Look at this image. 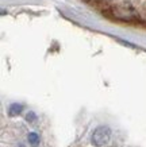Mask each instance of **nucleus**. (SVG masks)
<instances>
[{
    "instance_id": "39448f33",
    "label": "nucleus",
    "mask_w": 146,
    "mask_h": 147,
    "mask_svg": "<svg viewBox=\"0 0 146 147\" xmlns=\"http://www.w3.org/2000/svg\"><path fill=\"white\" fill-rule=\"evenodd\" d=\"M26 120L30 121V123H34V121L37 120L35 113H34V112H29V113H27V116H26Z\"/></svg>"
},
{
    "instance_id": "f03ea898",
    "label": "nucleus",
    "mask_w": 146,
    "mask_h": 147,
    "mask_svg": "<svg viewBox=\"0 0 146 147\" xmlns=\"http://www.w3.org/2000/svg\"><path fill=\"white\" fill-rule=\"evenodd\" d=\"M112 15L118 19H122V20H133L137 18V13L130 4H119L114 7Z\"/></svg>"
},
{
    "instance_id": "f257e3e1",
    "label": "nucleus",
    "mask_w": 146,
    "mask_h": 147,
    "mask_svg": "<svg viewBox=\"0 0 146 147\" xmlns=\"http://www.w3.org/2000/svg\"><path fill=\"white\" fill-rule=\"evenodd\" d=\"M111 138V129L107 127V125H100L97 127L92 134V138H91V142L95 147H103L104 144L110 142Z\"/></svg>"
},
{
    "instance_id": "20e7f679",
    "label": "nucleus",
    "mask_w": 146,
    "mask_h": 147,
    "mask_svg": "<svg viewBox=\"0 0 146 147\" xmlns=\"http://www.w3.org/2000/svg\"><path fill=\"white\" fill-rule=\"evenodd\" d=\"M27 140H29V143H30L31 146H38L41 142V139H39V135L37 134V132H30V134L27 135Z\"/></svg>"
},
{
    "instance_id": "7ed1b4c3",
    "label": "nucleus",
    "mask_w": 146,
    "mask_h": 147,
    "mask_svg": "<svg viewBox=\"0 0 146 147\" xmlns=\"http://www.w3.org/2000/svg\"><path fill=\"white\" fill-rule=\"evenodd\" d=\"M23 109V105L22 104H18V102H14V104H11L8 108V115L10 116H16L19 115L20 112H22Z\"/></svg>"
}]
</instances>
